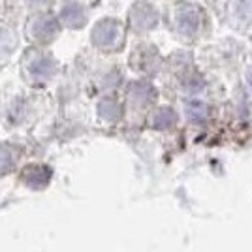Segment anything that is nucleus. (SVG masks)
I'll list each match as a JSON object with an SVG mask.
<instances>
[{"mask_svg": "<svg viewBox=\"0 0 252 252\" xmlns=\"http://www.w3.org/2000/svg\"><path fill=\"white\" fill-rule=\"evenodd\" d=\"M61 21L68 29H81L87 21V15H85V10L77 2H70L61 10Z\"/></svg>", "mask_w": 252, "mask_h": 252, "instance_id": "39448f33", "label": "nucleus"}, {"mask_svg": "<svg viewBox=\"0 0 252 252\" xmlns=\"http://www.w3.org/2000/svg\"><path fill=\"white\" fill-rule=\"evenodd\" d=\"M13 166V157L6 151V147H0V173H8Z\"/></svg>", "mask_w": 252, "mask_h": 252, "instance_id": "f8f14e48", "label": "nucleus"}, {"mask_svg": "<svg viewBox=\"0 0 252 252\" xmlns=\"http://www.w3.org/2000/svg\"><path fill=\"white\" fill-rule=\"evenodd\" d=\"M49 179H51V168L47 166H32L25 169V181L32 189H42Z\"/></svg>", "mask_w": 252, "mask_h": 252, "instance_id": "423d86ee", "label": "nucleus"}, {"mask_svg": "<svg viewBox=\"0 0 252 252\" xmlns=\"http://www.w3.org/2000/svg\"><path fill=\"white\" fill-rule=\"evenodd\" d=\"M132 96L136 98L137 102H151L153 98H155V91H153V87L147 83H136L132 85Z\"/></svg>", "mask_w": 252, "mask_h": 252, "instance_id": "9d476101", "label": "nucleus"}, {"mask_svg": "<svg viewBox=\"0 0 252 252\" xmlns=\"http://www.w3.org/2000/svg\"><path fill=\"white\" fill-rule=\"evenodd\" d=\"M173 125H175V113H173V109H169V107L158 109L157 115H155V128L166 130V128H169V126Z\"/></svg>", "mask_w": 252, "mask_h": 252, "instance_id": "6e6552de", "label": "nucleus"}, {"mask_svg": "<svg viewBox=\"0 0 252 252\" xmlns=\"http://www.w3.org/2000/svg\"><path fill=\"white\" fill-rule=\"evenodd\" d=\"M8 43H10V36H8L6 29L0 27V51H2L4 47H8Z\"/></svg>", "mask_w": 252, "mask_h": 252, "instance_id": "ddd939ff", "label": "nucleus"}, {"mask_svg": "<svg viewBox=\"0 0 252 252\" xmlns=\"http://www.w3.org/2000/svg\"><path fill=\"white\" fill-rule=\"evenodd\" d=\"M187 117L192 123H203L207 119V107L201 102H189L187 104Z\"/></svg>", "mask_w": 252, "mask_h": 252, "instance_id": "1a4fd4ad", "label": "nucleus"}, {"mask_svg": "<svg viewBox=\"0 0 252 252\" xmlns=\"http://www.w3.org/2000/svg\"><path fill=\"white\" fill-rule=\"evenodd\" d=\"M100 113L102 117H105L107 121H117L121 117V107L117 105L115 100H104L100 104Z\"/></svg>", "mask_w": 252, "mask_h": 252, "instance_id": "9b49d317", "label": "nucleus"}, {"mask_svg": "<svg viewBox=\"0 0 252 252\" xmlns=\"http://www.w3.org/2000/svg\"><path fill=\"white\" fill-rule=\"evenodd\" d=\"M130 23L139 32L151 31L158 25V11L153 6L145 4V2L136 4L130 11Z\"/></svg>", "mask_w": 252, "mask_h": 252, "instance_id": "f03ea898", "label": "nucleus"}, {"mask_svg": "<svg viewBox=\"0 0 252 252\" xmlns=\"http://www.w3.org/2000/svg\"><path fill=\"white\" fill-rule=\"evenodd\" d=\"M123 25L117 19H102L100 23H96V27L93 29V43L100 49H115L123 42Z\"/></svg>", "mask_w": 252, "mask_h": 252, "instance_id": "f257e3e1", "label": "nucleus"}, {"mask_svg": "<svg viewBox=\"0 0 252 252\" xmlns=\"http://www.w3.org/2000/svg\"><path fill=\"white\" fill-rule=\"evenodd\" d=\"M59 31H61V25L51 15H40L31 25V34L40 42H51L59 34Z\"/></svg>", "mask_w": 252, "mask_h": 252, "instance_id": "7ed1b4c3", "label": "nucleus"}, {"mask_svg": "<svg viewBox=\"0 0 252 252\" xmlns=\"http://www.w3.org/2000/svg\"><path fill=\"white\" fill-rule=\"evenodd\" d=\"M201 25V11L190 4H183L177 11V27L183 34H196Z\"/></svg>", "mask_w": 252, "mask_h": 252, "instance_id": "20e7f679", "label": "nucleus"}, {"mask_svg": "<svg viewBox=\"0 0 252 252\" xmlns=\"http://www.w3.org/2000/svg\"><path fill=\"white\" fill-rule=\"evenodd\" d=\"M53 70H55V64H53V61L47 59V57H40V59L32 61L31 66H29V72H31L34 77H38V79H47V77H51Z\"/></svg>", "mask_w": 252, "mask_h": 252, "instance_id": "0eeeda50", "label": "nucleus"}]
</instances>
